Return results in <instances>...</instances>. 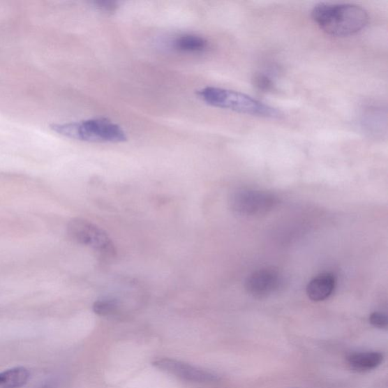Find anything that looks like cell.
<instances>
[{"label":"cell","instance_id":"cell-1","mask_svg":"<svg viewBox=\"0 0 388 388\" xmlns=\"http://www.w3.org/2000/svg\"><path fill=\"white\" fill-rule=\"evenodd\" d=\"M314 22L332 37L352 36L363 31L368 23V14L364 8L350 3H322L312 11Z\"/></svg>","mask_w":388,"mask_h":388},{"label":"cell","instance_id":"cell-2","mask_svg":"<svg viewBox=\"0 0 388 388\" xmlns=\"http://www.w3.org/2000/svg\"><path fill=\"white\" fill-rule=\"evenodd\" d=\"M200 98L211 107L264 118H278L281 112L245 94L207 87L197 91Z\"/></svg>","mask_w":388,"mask_h":388},{"label":"cell","instance_id":"cell-3","mask_svg":"<svg viewBox=\"0 0 388 388\" xmlns=\"http://www.w3.org/2000/svg\"><path fill=\"white\" fill-rule=\"evenodd\" d=\"M50 128L61 136L87 142L121 143L127 140L124 130L105 119L52 125Z\"/></svg>","mask_w":388,"mask_h":388},{"label":"cell","instance_id":"cell-4","mask_svg":"<svg viewBox=\"0 0 388 388\" xmlns=\"http://www.w3.org/2000/svg\"><path fill=\"white\" fill-rule=\"evenodd\" d=\"M67 232L70 239L77 244L90 246L95 251L105 255L112 257L116 254V248L107 233L87 220H70Z\"/></svg>","mask_w":388,"mask_h":388},{"label":"cell","instance_id":"cell-5","mask_svg":"<svg viewBox=\"0 0 388 388\" xmlns=\"http://www.w3.org/2000/svg\"><path fill=\"white\" fill-rule=\"evenodd\" d=\"M278 204L277 197L269 192L241 189L231 197L230 206L234 213L241 216H261L269 213Z\"/></svg>","mask_w":388,"mask_h":388},{"label":"cell","instance_id":"cell-11","mask_svg":"<svg viewBox=\"0 0 388 388\" xmlns=\"http://www.w3.org/2000/svg\"><path fill=\"white\" fill-rule=\"evenodd\" d=\"M173 46L181 52L197 54L206 51L209 47V42L197 35L186 34L176 39Z\"/></svg>","mask_w":388,"mask_h":388},{"label":"cell","instance_id":"cell-6","mask_svg":"<svg viewBox=\"0 0 388 388\" xmlns=\"http://www.w3.org/2000/svg\"><path fill=\"white\" fill-rule=\"evenodd\" d=\"M153 365L164 373L189 382L206 384L219 381L217 375L177 359H158L154 361Z\"/></svg>","mask_w":388,"mask_h":388},{"label":"cell","instance_id":"cell-7","mask_svg":"<svg viewBox=\"0 0 388 388\" xmlns=\"http://www.w3.org/2000/svg\"><path fill=\"white\" fill-rule=\"evenodd\" d=\"M284 285L283 277L272 269L255 271L246 280V291L254 297L264 298L278 292Z\"/></svg>","mask_w":388,"mask_h":388},{"label":"cell","instance_id":"cell-14","mask_svg":"<svg viewBox=\"0 0 388 388\" xmlns=\"http://www.w3.org/2000/svg\"><path fill=\"white\" fill-rule=\"evenodd\" d=\"M369 322L375 328L379 329H387L388 325V319L386 314L380 312H375L370 315Z\"/></svg>","mask_w":388,"mask_h":388},{"label":"cell","instance_id":"cell-16","mask_svg":"<svg viewBox=\"0 0 388 388\" xmlns=\"http://www.w3.org/2000/svg\"><path fill=\"white\" fill-rule=\"evenodd\" d=\"M100 10L107 13H113L117 10L119 6L117 2L114 1H96L94 3Z\"/></svg>","mask_w":388,"mask_h":388},{"label":"cell","instance_id":"cell-12","mask_svg":"<svg viewBox=\"0 0 388 388\" xmlns=\"http://www.w3.org/2000/svg\"><path fill=\"white\" fill-rule=\"evenodd\" d=\"M119 307L117 299L112 297H103L94 304L93 311L100 316H111L118 313Z\"/></svg>","mask_w":388,"mask_h":388},{"label":"cell","instance_id":"cell-8","mask_svg":"<svg viewBox=\"0 0 388 388\" xmlns=\"http://www.w3.org/2000/svg\"><path fill=\"white\" fill-rule=\"evenodd\" d=\"M335 285H336V279L331 273H322L308 284L306 293L312 301H323L332 294Z\"/></svg>","mask_w":388,"mask_h":388},{"label":"cell","instance_id":"cell-13","mask_svg":"<svg viewBox=\"0 0 388 388\" xmlns=\"http://www.w3.org/2000/svg\"><path fill=\"white\" fill-rule=\"evenodd\" d=\"M253 81L254 86L262 92H269L275 89L274 82L267 75L257 74L254 76Z\"/></svg>","mask_w":388,"mask_h":388},{"label":"cell","instance_id":"cell-10","mask_svg":"<svg viewBox=\"0 0 388 388\" xmlns=\"http://www.w3.org/2000/svg\"><path fill=\"white\" fill-rule=\"evenodd\" d=\"M30 373L24 367H15L0 373V388H21L29 380Z\"/></svg>","mask_w":388,"mask_h":388},{"label":"cell","instance_id":"cell-9","mask_svg":"<svg viewBox=\"0 0 388 388\" xmlns=\"http://www.w3.org/2000/svg\"><path fill=\"white\" fill-rule=\"evenodd\" d=\"M383 359V355L375 351L355 352L348 358L350 366L358 372L371 371L380 366Z\"/></svg>","mask_w":388,"mask_h":388},{"label":"cell","instance_id":"cell-15","mask_svg":"<svg viewBox=\"0 0 388 388\" xmlns=\"http://www.w3.org/2000/svg\"><path fill=\"white\" fill-rule=\"evenodd\" d=\"M64 383L63 378L59 375L51 376L32 388H60Z\"/></svg>","mask_w":388,"mask_h":388}]
</instances>
